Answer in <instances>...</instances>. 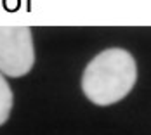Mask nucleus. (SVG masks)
<instances>
[{
	"label": "nucleus",
	"instance_id": "f257e3e1",
	"mask_svg": "<svg viewBox=\"0 0 151 135\" xmlns=\"http://www.w3.org/2000/svg\"><path fill=\"white\" fill-rule=\"evenodd\" d=\"M137 80V66L125 49H106L87 64L82 75L85 97L97 106H111L130 94Z\"/></svg>",
	"mask_w": 151,
	"mask_h": 135
},
{
	"label": "nucleus",
	"instance_id": "f03ea898",
	"mask_svg": "<svg viewBox=\"0 0 151 135\" xmlns=\"http://www.w3.org/2000/svg\"><path fill=\"white\" fill-rule=\"evenodd\" d=\"M35 64L33 36L28 26H0V73L19 78Z\"/></svg>",
	"mask_w": 151,
	"mask_h": 135
},
{
	"label": "nucleus",
	"instance_id": "7ed1b4c3",
	"mask_svg": "<svg viewBox=\"0 0 151 135\" xmlns=\"http://www.w3.org/2000/svg\"><path fill=\"white\" fill-rule=\"evenodd\" d=\"M12 90L9 87L7 80L4 78V75L0 73V125H4L9 114H11V109H12Z\"/></svg>",
	"mask_w": 151,
	"mask_h": 135
}]
</instances>
